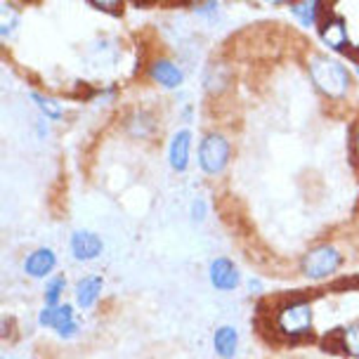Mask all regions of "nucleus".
<instances>
[{"mask_svg":"<svg viewBox=\"0 0 359 359\" xmlns=\"http://www.w3.org/2000/svg\"><path fill=\"white\" fill-rule=\"evenodd\" d=\"M338 350L352 359H359V322L338 329Z\"/></svg>","mask_w":359,"mask_h":359,"instance_id":"obj_15","label":"nucleus"},{"mask_svg":"<svg viewBox=\"0 0 359 359\" xmlns=\"http://www.w3.org/2000/svg\"><path fill=\"white\" fill-rule=\"evenodd\" d=\"M307 74L314 83L319 95H324L326 100H341L350 93L352 76L348 67H343L338 60L326 55H314L310 64H307Z\"/></svg>","mask_w":359,"mask_h":359,"instance_id":"obj_2","label":"nucleus"},{"mask_svg":"<svg viewBox=\"0 0 359 359\" xmlns=\"http://www.w3.org/2000/svg\"><path fill=\"white\" fill-rule=\"evenodd\" d=\"M343 265V253L331 243H319V246L310 248L303 260H300V272L310 281H322L336 274Z\"/></svg>","mask_w":359,"mask_h":359,"instance_id":"obj_4","label":"nucleus"},{"mask_svg":"<svg viewBox=\"0 0 359 359\" xmlns=\"http://www.w3.org/2000/svg\"><path fill=\"white\" fill-rule=\"evenodd\" d=\"M357 76H359V67H357Z\"/></svg>","mask_w":359,"mask_h":359,"instance_id":"obj_25","label":"nucleus"},{"mask_svg":"<svg viewBox=\"0 0 359 359\" xmlns=\"http://www.w3.org/2000/svg\"><path fill=\"white\" fill-rule=\"evenodd\" d=\"M352 151H355L357 163H359V123L355 126V135H352Z\"/></svg>","mask_w":359,"mask_h":359,"instance_id":"obj_23","label":"nucleus"},{"mask_svg":"<svg viewBox=\"0 0 359 359\" xmlns=\"http://www.w3.org/2000/svg\"><path fill=\"white\" fill-rule=\"evenodd\" d=\"M196 15L198 17L215 19L217 15H220V5H217V0H206V3H203L201 8H196Z\"/></svg>","mask_w":359,"mask_h":359,"instance_id":"obj_22","label":"nucleus"},{"mask_svg":"<svg viewBox=\"0 0 359 359\" xmlns=\"http://www.w3.org/2000/svg\"><path fill=\"white\" fill-rule=\"evenodd\" d=\"M69 251H72L76 260L90 262L102 255V251H104V241H102L100 234L90 232V229H76L72 234V239H69Z\"/></svg>","mask_w":359,"mask_h":359,"instance_id":"obj_8","label":"nucleus"},{"mask_svg":"<svg viewBox=\"0 0 359 359\" xmlns=\"http://www.w3.org/2000/svg\"><path fill=\"white\" fill-rule=\"evenodd\" d=\"M15 27H19V12L12 10L10 5H3V10H0V34L10 38Z\"/></svg>","mask_w":359,"mask_h":359,"instance_id":"obj_19","label":"nucleus"},{"mask_svg":"<svg viewBox=\"0 0 359 359\" xmlns=\"http://www.w3.org/2000/svg\"><path fill=\"white\" fill-rule=\"evenodd\" d=\"M213 350L220 359H234L236 350H239V333L232 324L217 326L213 333Z\"/></svg>","mask_w":359,"mask_h":359,"instance_id":"obj_13","label":"nucleus"},{"mask_svg":"<svg viewBox=\"0 0 359 359\" xmlns=\"http://www.w3.org/2000/svg\"><path fill=\"white\" fill-rule=\"evenodd\" d=\"M291 12L303 27H314L324 10H322V5H319V0H298L291 8Z\"/></svg>","mask_w":359,"mask_h":359,"instance_id":"obj_14","label":"nucleus"},{"mask_svg":"<svg viewBox=\"0 0 359 359\" xmlns=\"http://www.w3.org/2000/svg\"><path fill=\"white\" fill-rule=\"evenodd\" d=\"M64 288H67V277H64V274L50 277L48 284H45V288H43V303L45 305H60Z\"/></svg>","mask_w":359,"mask_h":359,"instance_id":"obj_17","label":"nucleus"},{"mask_svg":"<svg viewBox=\"0 0 359 359\" xmlns=\"http://www.w3.org/2000/svg\"><path fill=\"white\" fill-rule=\"evenodd\" d=\"M272 326L274 333L284 341H303V338L312 336L314 326V314L312 305L307 298H293L281 303L272 314Z\"/></svg>","mask_w":359,"mask_h":359,"instance_id":"obj_1","label":"nucleus"},{"mask_svg":"<svg viewBox=\"0 0 359 359\" xmlns=\"http://www.w3.org/2000/svg\"><path fill=\"white\" fill-rule=\"evenodd\" d=\"M267 3H274V5H279V3H288V0H267Z\"/></svg>","mask_w":359,"mask_h":359,"instance_id":"obj_24","label":"nucleus"},{"mask_svg":"<svg viewBox=\"0 0 359 359\" xmlns=\"http://www.w3.org/2000/svg\"><path fill=\"white\" fill-rule=\"evenodd\" d=\"M208 281L215 291H236L241 284V272L229 258H215L208 265Z\"/></svg>","mask_w":359,"mask_h":359,"instance_id":"obj_7","label":"nucleus"},{"mask_svg":"<svg viewBox=\"0 0 359 359\" xmlns=\"http://www.w3.org/2000/svg\"><path fill=\"white\" fill-rule=\"evenodd\" d=\"M191 144H194V135L189 128H182L170 137L168 144V165L172 172H184L189 168L191 158Z\"/></svg>","mask_w":359,"mask_h":359,"instance_id":"obj_9","label":"nucleus"},{"mask_svg":"<svg viewBox=\"0 0 359 359\" xmlns=\"http://www.w3.org/2000/svg\"><path fill=\"white\" fill-rule=\"evenodd\" d=\"M90 5H95L102 12H109V15H118L123 10V0H90Z\"/></svg>","mask_w":359,"mask_h":359,"instance_id":"obj_21","label":"nucleus"},{"mask_svg":"<svg viewBox=\"0 0 359 359\" xmlns=\"http://www.w3.org/2000/svg\"><path fill=\"white\" fill-rule=\"evenodd\" d=\"M149 74L165 90H175L184 83V72L172 60H156L149 67Z\"/></svg>","mask_w":359,"mask_h":359,"instance_id":"obj_11","label":"nucleus"},{"mask_svg":"<svg viewBox=\"0 0 359 359\" xmlns=\"http://www.w3.org/2000/svg\"><path fill=\"white\" fill-rule=\"evenodd\" d=\"M319 36H322L324 45H329L336 53H350L348 27H345L343 19H338L336 15L322 12V19H319Z\"/></svg>","mask_w":359,"mask_h":359,"instance_id":"obj_6","label":"nucleus"},{"mask_svg":"<svg viewBox=\"0 0 359 359\" xmlns=\"http://www.w3.org/2000/svg\"><path fill=\"white\" fill-rule=\"evenodd\" d=\"M31 100H34V104L41 109V114L45 118H50V121H62L64 118V109L57 100L45 97L43 93H31Z\"/></svg>","mask_w":359,"mask_h":359,"instance_id":"obj_16","label":"nucleus"},{"mask_svg":"<svg viewBox=\"0 0 359 359\" xmlns=\"http://www.w3.org/2000/svg\"><path fill=\"white\" fill-rule=\"evenodd\" d=\"M38 324L43 329H53L62 341H69L81 331V322L76 317L74 305L60 303V305H43V310L38 312Z\"/></svg>","mask_w":359,"mask_h":359,"instance_id":"obj_5","label":"nucleus"},{"mask_svg":"<svg viewBox=\"0 0 359 359\" xmlns=\"http://www.w3.org/2000/svg\"><path fill=\"white\" fill-rule=\"evenodd\" d=\"M189 217L194 222H203L208 217V203L203 201V198H194L189 206Z\"/></svg>","mask_w":359,"mask_h":359,"instance_id":"obj_20","label":"nucleus"},{"mask_svg":"<svg viewBox=\"0 0 359 359\" xmlns=\"http://www.w3.org/2000/svg\"><path fill=\"white\" fill-rule=\"evenodd\" d=\"M57 267V255L53 248H36V251H31L27 258H24V274L31 279H45L50 277V274L55 272Z\"/></svg>","mask_w":359,"mask_h":359,"instance_id":"obj_10","label":"nucleus"},{"mask_svg":"<svg viewBox=\"0 0 359 359\" xmlns=\"http://www.w3.org/2000/svg\"><path fill=\"white\" fill-rule=\"evenodd\" d=\"M102 288H104V279L100 274H88V277L79 279V284H76V305L81 310L95 307L102 296Z\"/></svg>","mask_w":359,"mask_h":359,"instance_id":"obj_12","label":"nucleus"},{"mask_svg":"<svg viewBox=\"0 0 359 359\" xmlns=\"http://www.w3.org/2000/svg\"><path fill=\"white\" fill-rule=\"evenodd\" d=\"M130 130L135 137H149L154 133V118L149 114H135L130 118Z\"/></svg>","mask_w":359,"mask_h":359,"instance_id":"obj_18","label":"nucleus"},{"mask_svg":"<svg viewBox=\"0 0 359 359\" xmlns=\"http://www.w3.org/2000/svg\"><path fill=\"white\" fill-rule=\"evenodd\" d=\"M229 158H232V144L222 133H206L198 142L196 161L203 175L215 177L227 168Z\"/></svg>","mask_w":359,"mask_h":359,"instance_id":"obj_3","label":"nucleus"}]
</instances>
